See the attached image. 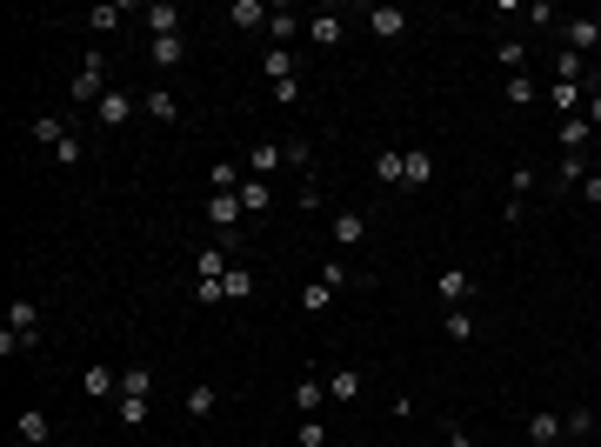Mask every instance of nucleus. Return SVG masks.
Instances as JSON below:
<instances>
[{
    "label": "nucleus",
    "mask_w": 601,
    "mask_h": 447,
    "mask_svg": "<svg viewBox=\"0 0 601 447\" xmlns=\"http://www.w3.org/2000/svg\"><path fill=\"white\" fill-rule=\"evenodd\" d=\"M101 94H107V54L94 47V54L80 60V74H74V101H94V107H101Z\"/></svg>",
    "instance_id": "obj_1"
},
{
    "label": "nucleus",
    "mask_w": 601,
    "mask_h": 447,
    "mask_svg": "<svg viewBox=\"0 0 601 447\" xmlns=\"http://www.w3.org/2000/svg\"><path fill=\"white\" fill-rule=\"evenodd\" d=\"M7 334H20V341H34L41 347V300H7Z\"/></svg>",
    "instance_id": "obj_2"
},
{
    "label": "nucleus",
    "mask_w": 601,
    "mask_h": 447,
    "mask_svg": "<svg viewBox=\"0 0 601 447\" xmlns=\"http://www.w3.org/2000/svg\"><path fill=\"white\" fill-rule=\"evenodd\" d=\"M94 120H101V127H127V120H134V101H127V87H107L101 107H94Z\"/></svg>",
    "instance_id": "obj_3"
},
{
    "label": "nucleus",
    "mask_w": 601,
    "mask_h": 447,
    "mask_svg": "<svg viewBox=\"0 0 601 447\" xmlns=\"http://www.w3.org/2000/svg\"><path fill=\"white\" fill-rule=\"evenodd\" d=\"M368 240V214L361 208H334V247H361Z\"/></svg>",
    "instance_id": "obj_4"
},
{
    "label": "nucleus",
    "mask_w": 601,
    "mask_h": 447,
    "mask_svg": "<svg viewBox=\"0 0 601 447\" xmlns=\"http://www.w3.org/2000/svg\"><path fill=\"white\" fill-rule=\"evenodd\" d=\"M141 27H148L154 41H167V34H180V7H167V0H154V7H141Z\"/></svg>",
    "instance_id": "obj_5"
},
{
    "label": "nucleus",
    "mask_w": 601,
    "mask_h": 447,
    "mask_svg": "<svg viewBox=\"0 0 601 447\" xmlns=\"http://www.w3.org/2000/svg\"><path fill=\"white\" fill-rule=\"evenodd\" d=\"M368 34H375V41H401L407 14H401V7H368Z\"/></svg>",
    "instance_id": "obj_6"
},
{
    "label": "nucleus",
    "mask_w": 601,
    "mask_h": 447,
    "mask_svg": "<svg viewBox=\"0 0 601 447\" xmlns=\"http://www.w3.org/2000/svg\"><path fill=\"white\" fill-rule=\"evenodd\" d=\"M555 27H561V41H568L574 54H595L601 47V20H555Z\"/></svg>",
    "instance_id": "obj_7"
},
{
    "label": "nucleus",
    "mask_w": 601,
    "mask_h": 447,
    "mask_svg": "<svg viewBox=\"0 0 601 447\" xmlns=\"http://www.w3.org/2000/svg\"><path fill=\"white\" fill-rule=\"evenodd\" d=\"M281 140H255V154H247V174H255V180H268V174H281Z\"/></svg>",
    "instance_id": "obj_8"
},
{
    "label": "nucleus",
    "mask_w": 601,
    "mask_h": 447,
    "mask_svg": "<svg viewBox=\"0 0 601 447\" xmlns=\"http://www.w3.org/2000/svg\"><path fill=\"white\" fill-rule=\"evenodd\" d=\"M555 134H561V154H588V140H595V127H588V114H568V120L555 127Z\"/></svg>",
    "instance_id": "obj_9"
},
{
    "label": "nucleus",
    "mask_w": 601,
    "mask_h": 447,
    "mask_svg": "<svg viewBox=\"0 0 601 447\" xmlns=\"http://www.w3.org/2000/svg\"><path fill=\"white\" fill-rule=\"evenodd\" d=\"M227 268H234V254H227L221 240H214V247H201V261H194V281H221Z\"/></svg>",
    "instance_id": "obj_10"
},
{
    "label": "nucleus",
    "mask_w": 601,
    "mask_h": 447,
    "mask_svg": "<svg viewBox=\"0 0 601 447\" xmlns=\"http://www.w3.org/2000/svg\"><path fill=\"white\" fill-rule=\"evenodd\" d=\"M561 434H568V420H561V414H548V407H541V414H528V441H541V447H555Z\"/></svg>",
    "instance_id": "obj_11"
},
{
    "label": "nucleus",
    "mask_w": 601,
    "mask_h": 447,
    "mask_svg": "<svg viewBox=\"0 0 601 447\" xmlns=\"http://www.w3.org/2000/svg\"><path fill=\"white\" fill-rule=\"evenodd\" d=\"M268 0H234V7H227V27H268Z\"/></svg>",
    "instance_id": "obj_12"
},
{
    "label": "nucleus",
    "mask_w": 601,
    "mask_h": 447,
    "mask_svg": "<svg viewBox=\"0 0 601 447\" xmlns=\"http://www.w3.org/2000/svg\"><path fill=\"white\" fill-rule=\"evenodd\" d=\"M308 41H315L321 54H334V47L347 41V27H341V20H334V14H321V20H308Z\"/></svg>",
    "instance_id": "obj_13"
},
{
    "label": "nucleus",
    "mask_w": 601,
    "mask_h": 447,
    "mask_svg": "<svg viewBox=\"0 0 601 447\" xmlns=\"http://www.w3.org/2000/svg\"><path fill=\"white\" fill-rule=\"evenodd\" d=\"M300 27H308V20H300L294 7H274V14H268V41H274V47H287Z\"/></svg>",
    "instance_id": "obj_14"
},
{
    "label": "nucleus",
    "mask_w": 601,
    "mask_h": 447,
    "mask_svg": "<svg viewBox=\"0 0 601 447\" xmlns=\"http://www.w3.org/2000/svg\"><path fill=\"white\" fill-rule=\"evenodd\" d=\"M14 434L27 447H47V414H41V407H20V414H14Z\"/></svg>",
    "instance_id": "obj_15"
},
{
    "label": "nucleus",
    "mask_w": 601,
    "mask_h": 447,
    "mask_svg": "<svg viewBox=\"0 0 601 447\" xmlns=\"http://www.w3.org/2000/svg\"><path fill=\"white\" fill-rule=\"evenodd\" d=\"M588 180V154H561V167H555V180H548V187H561V194H568V187H582Z\"/></svg>",
    "instance_id": "obj_16"
},
{
    "label": "nucleus",
    "mask_w": 601,
    "mask_h": 447,
    "mask_svg": "<svg viewBox=\"0 0 601 447\" xmlns=\"http://www.w3.org/2000/svg\"><path fill=\"white\" fill-rule=\"evenodd\" d=\"M180 54H187V41H180V34H167V41H148V60L161 67V74H167V67H180Z\"/></svg>",
    "instance_id": "obj_17"
},
{
    "label": "nucleus",
    "mask_w": 601,
    "mask_h": 447,
    "mask_svg": "<svg viewBox=\"0 0 601 447\" xmlns=\"http://www.w3.org/2000/svg\"><path fill=\"white\" fill-rule=\"evenodd\" d=\"M321 401H328V381H315V374H308V381L294 388V407H300V420H308V414H321Z\"/></svg>",
    "instance_id": "obj_18"
},
{
    "label": "nucleus",
    "mask_w": 601,
    "mask_h": 447,
    "mask_svg": "<svg viewBox=\"0 0 601 447\" xmlns=\"http://www.w3.org/2000/svg\"><path fill=\"white\" fill-rule=\"evenodd\" d=\"M148 120H180V101H174V87H148Z\"/></svg>",
    "instance_id": "obj_19"
},
{
    "label": "nucleus",
    "mask_w": 601,
    "mask_h": 447,
    "mask_svg": "<svg viewBox=\"0 0 601 447\" xmlns=\"http://www.w3.org/2000/svg\"><path fill=\"white\" fill-rule=\"evenodd\" d=\"M375 180H394V187H401V180H407V154L381 148V154H375Z\"/></svg>",
    "instance_id": "obj_20"
},
{
    "label": "nucleus",
    "mask_w": 601,
    "mask_h": 447,
    "mask_svg": "<svg viewBox=\"0 0 601 447\" xmlns=\"http://www.w3.org/2000/svg\"><path fill=\"white\" fill-rule=\"evenodd\" d=\"M80 388H87V394H101V401H114V394H120V381H114V367H87V374H80Z\"/></svg>",
    "instance_id": "obj_21"
},
{
    "label": "nucleus",
    "mask_w": 601,
    "mask_h": 447,
    "mask_svg": "<svg viewBox=\"0 0 601 447\" xmlns=\"http://www.w3.org/2000/svg\"><path fill=\"white\" fill-rule=\"evenodd\" d=\"M328 401H361V374H354V367H334V381H328Z\"/></svg>",
    "instance_id": "obj_22"
},
{
    "label": "nucleus",
    "mask_w": 601,
    "mask_h": 447,
    "mask_svg": "<svg viewBox=\"0 0 601 447\" xmlns=\"http://www.w3.org/2000/svg\"><path fill=\"white\" fill-rule=\"evenodd\" d=\"M468 294H475V281H468L461 268H448V274H441V300H448V307H461Z\"/></svg>",
    "instance_id": "obj_23"
},
{
    "label": "nucleus",
    "mask_w": 601,
    "mask_h": 447,
    "mask_svg": "<svg viewBox=\"0 0 601 447\" xmlns=\"http://www.w3.org/2000/svg\"><path fill=\"white\" fill-rule=\"evenodd\" d=\"M261 74H268V80H287V74H294V54H287V47H268V54H261Z\"/></svg>",
    "instance_id": "obj_24"
},
{
    "label": "nucleus",
    "mask_w": 601,
    "mask_h": 447,
    "mask_svg": "<svg viewBox=\"0 0 601 447\" xmlns=\"http://www.w3.org/2000/svg\"><path fill=\"white\" fill-rule=\"evenodd\" d=\"M582 74H588V67H582V54H574V47H561V54H555V80L582 87Z\"/></svg>",
    "instance_id": "obj_25"
},
{
    "label": "nucleus",
    "mask_w": 601,
    "mask_h": 447,
    "mask_svg": "<svg viewBox=\"0 0 601 447\" xmlns=\"http://www.w3.org/2000/svg\"><path fill=\"white\" fill-rule=\"evenodd\" d=\"M535 74H508V107H535Z\"/></svg>",
    "instance_id": "obj_26"
},
{
    "label": "nucleus",
    "mask_w": 601,
    "mask_h": 447,
    "mask_svg": "<svg viewBox=\"0 0 601 447\" xmlns=\"http://www.w3.org/2000/svg\"><path fill=\"white\" fill-rule=\"evenodd\" d=\"M120 394H134V401H148V394H154V374H148V367H127V374H120Z\"/></svg>",
    "instance_id": "obj_27"
},
{
    "label": "nucleus",
    "mask_w": 601,
    "mask_h": 447,
    "mask_svg": "<svg viewBox=\"0 0 601 447\" xmlns=\"http://www.w3.org/2000/svg\"><path fill=\"white\" fill-rule=\"evenodd\" d=\"M34 140H41V148H60V140H67V127H60V114H41V120H34Z\"/></svg>",
    "instance_id": "obj_28"
},
{
    "label": "nucleus",
    "mask_w": 601,
    "mask_h": 447,
    "mask_svg": "<svg viewBox=\"0 0 601 447\" xmlns=\"http://www.w3.org/2000/svg\"><path fill=\"white\" fill-rule=\"evenodd\" d=\"M208 180H214V194H234V187H240L247 174H240L234 161H214V174H208Z\"/></svg>",
    "instance_id": "obj_29"
},
{
    "label": "nucleus",
    "mask_w": 601,
    "mask_h": 447,
    "mask_svg": "<svg viewBox=\"0 0 601 447\" xmlns=\"http://www.w3.org/2000/svg\"><path fill=\"white\" fill-rule=\"evenodd\" d=\"M221 287H227V300H247V294H255V274H247V268H227Z\"/></svg>",
    "instance_id": "obj_30"
},
{
    "label": "nucleus",
    "mask_w": 601,
    "mask_h": 447,
    "mask_svg": "<svg viewBox=\"0 0 601 447\" xmlns=\"http://www.w3.org/2000/svg\"><path fill=\"white\" fill-rule=\"evenodd\" d=\"M535 187H541V174H535V167H514V174H508V201H521V194H535Z\"/></svg>",
    "instance_id": "obj_31"
},
{
    "label": "nucleus",
    "mask_w": 601,
    "mask_h": 447,
    "mask_svg": "<svg viewBox=\"0 0 601 447\" xmlns=\"http://www.w3.org/2000/svg\"><path fill=\"white\" fill-rule=\"evenodd\" d=\"M268 180H240V208H247V214H261V208H268Z\"/></svg>",
    "instance_id": "obj_32"
},
{
    "label": "nucleus",
    "mask_w": 601,
    "mask_h": 447,
    "mask_svg": "<svg viewBox=\"0 0 601 447\" xmlns=\"http://www.w3.org/2000/svg\"><path fill=\"white\" fill-rule=\"evenodd\" d=\"M428 180H435V161H428V154H407V180L401 187H428Z\"/></svg>",
    "instance_id": "obj_33"
},
{
    "label": "nucleus",
    "mask_w": 601,
    "mask_h": 447,
    "mask_svg": "<svg viewBox=\"0 0 601 447\" xmlns=\"http://www.w3.org/2000/svg\"><path fill=\"white\" fill-rule=\"evenodd\" d=\"M214 401H221V394H214L208 381H201V388H187V414H194V420H201V414H214Z\"/></svg>",
    "instance_id": "obj_34"
},
{
    "label": "nucleus",
    "mask_w": 601,
    "mask_h": 447,
    "mask_svg": "<svg viewBox=\"0 0 601 447\" xmlns=\"http://www.w3.org/2000/svg\"><path fill=\"white\" fill-rule=\"evenodd\" d=\"M120 20H127L120 7H94V14H87V27H94V34H120Z\"/></svg>",
    "instance_id": "obj_35"
},
{
    "label": "nucleus",
    "mask_w": 601,
    "mask_h": 447,
    "mask_svg": "<svg viewBox=\"0 0 601 447\" xmlns=\"http://www.w3.org/2000/svg\"><path fill=\"white\" fill-rule=\"evenodd\" d=\"M328 300H334V287H328V281H315V287H300V307H308V314H321V307H328Z\"/></svg>",
    "instance_id": "obj_36"
},
{
    "label": "nucleus",
    "mask_w": 601,
    "mask_h": 447,
    "mask_svg": "<svg viewBox=\"0 0 601 447\" xmlns=\"http://www.w3.org/2000/svg\"><path fill=\"white\" fill-rule=\"evenodd\" d=\"M294 441H300V447H328V428H321V420L308 414V420H300V428H294Z\"/></svg>",
    "instance_id": "obj_37"
},
{
    "label": "nucleus",
    "mask_w": 601,
    "mask_h": 447,
    "mask_svg": "<svg viewBox=\"0 0 601 447\" xmlns=\"http://www.w3.org/2000/svg\"><path fill=\"white\" fill-rule=\"evenodd\" d=\"M495 60H501V67H508V74H521V60H528V47H521V41H501V47H495Z\"/></svg>",
    "instance_id": "obj_38"
},
{
    "label": "nucleus",
    "mask_w": 601,
    "mask_h": 447,
    "mask_svg": "<svg viewBox=\"0 0 601 447\" xmlns=\"http://www.w3.org/2000/svg\"><path fill=\"white\" fill-rule=\"evenodd\" d=\"M548 101H555V107H561V120H568V114H574V101H582V87H568V80H555V87H548Z\"/></svg>",
    "instance_id": "obj_39"
},
{
    "label": "nucleus",
    "mask_w": 601,
    "mask_h": 447,
    "mask_svg": "<svg viewBox=\"0 0 601 447\" xmlns=\"http://www.w3.org/2000/svg\"><path fill=\"white\" fill-rule=\"evenodd\" d=\"M54 161H60V167H80V161H87V148H80V134H67V140H60V148H54Z\"/></svg>",
    "instance_id": "obj_40"
},
{
    "label": "nucleus",
    "mask_w": 601,
    "mask_h": 447,
    "mask_svg": "<svg viewBox=\"0 0 601 447\" xmlns=\"http://www.w3.org/2000/svg\"><path fill=\"white\" fill-rule=\"evenodd\" d=\"M281 161H287V167H308V161H315V148L294 134V140H281Z\"/></svg>",
    "instance_id": "obj_41"
},
{
    "label": "nucleus",
    "mask_w": 601,
    "mask_h": 447,
    "mask_svg": "<svg viewBox=\"0 0 601 447\" xmlns=\"http://www.w3.org/2000/svg\"><path fill=\"white\" fill-rule=\"evenodd\" d=\"M120 420H127V428H141V420H148V401H134V394H120Z\"/></svg>",
    "instance_id": "obj_42"
},
{
    "label": "nucleus",
    "mask_w": 601,
    "mask_h": 447,
    "mask_svg": "<svg viewBox=\"0 0 601 447\" xmlns=\"http://www.w3.org/2000/svg\"><path fill=\"white\" fill-rule=\"evenodd\" d=\"M321 281H328V287H354V281H361V274H347V268H341V261H328V268H321Z\"/></svg>",
    "instance_id": "obj_43"
},
{
    "label": "nucleus",
    "mask_w": 601,
    "mask_h": 447,
    "mask_svg": "<svg viewBox=\"0 0 601 447\" xmlns=\"http://www.w3.org/2000/svg\"><path fill=\"white\" fill-rule=\"evenodd\" d=\"M194 300H201V307H214V300H227V287L221 281H194Z\"/></svg>",
    "instance_id": "obj_44"
},
{
    "label": "nucleus",
    "mask_w": 601,
    "mask_h": 447,
    "mask_svg": "<svg viewBox=\"0 0 601 447\" xmlns=\"http://www.w3.org/2000/svg\"><path fill=\"white\" fill-rule=\"evenodd\" d=\"M468 334H475V321H468V314L454 307V314H448V341H468Z\"/></svg>",
    "instance_id": "obj_45"
},
{
    "label": "nucleus",
    "mask_w": 601,
    "mask_h": 447,
    "mask_svg": "<svg viewBox=\"0 0 601 447\" xmlns=\"http://www.w3.org/2000/svg\"><path fill=\"white\" fill-rule=\"evenodd\" d=\"M274 101H281V107H294V101H300V80H294V74H287V80H274Z\"/></svg>",
    "instance_id": "obj_46"
},
{
    "label": "nucleus",
    "mask_w": 601,
    "mask_h": 447,
    "mask_svg": "<svg viewBox=\"0 0 601 447\" xmlns=\"http://www.w3.org/2000/svg\"><path fill=\"white\" fill-rule=\"evenodd\" d=\"M568 434H574V441H582V434H595V414H588V407H574V414H568Z\"/></svg>",
    "instance_id": "obj_47"
},
{
    "label": "nucleus",
    "mask_w": 601,
    "mask_h": 447,
    "mask_svg": "<svg viewBox=\"0 0 601 447\" xmlns=\"http://www.w3.org/2000/svg\"><path fill=\"white\" fill-rule=\"evenodd\" d=\"M582 201H595V208H601V174H588V180H582Z\"/></svg>",
    "instance_id": "obj_48"
},
{
    "label": "nucleus",
    "mask_w": 601,
    "mask_h": 447,
    "mask_svg": "<svg viewBox=\"0 0 601 447\" xmlns=\"http://www.w3.org/2000/svg\"><path fill=\"white\" fill-rule=\"evenodd\" d=\"M448 447H475V441H468V428H461V420H448Z\"/></svg>",
    "instance_id": "obj_49"
},
{
    "label": "nucleus",
    "mask_w": 601,
    "mask_h": 447,
    "mask_svg": "<svg viewBox=\"0 0 601 447\" xmlns=\"http://www.w3.org/2000/svg\"><path fill=\"white\" fill-rule=\"evenodd\" d=\"M588 127H601V94H595V101H588Z\"/></svg>",
    "instance_id": "obj_50"
},
{
    "label": "nucleus",
    "mask_w": 601,
    "mask_h": 447,
    "mask_svg": "<svg viewBox=\"0 0 601 447\" xmlns=\"http://www.w3.org/2000/svg\"><path fill=\"white\" fill-rule=\"evenodd\" d=\"M595 174H601V167H595Z\"/></svg>",
    "instance_id": "obj_51"
}]
</instances>
